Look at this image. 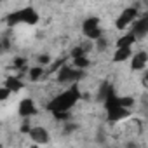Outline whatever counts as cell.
Wrapping results in <instances>:
<instances>
[{
    "instance_id": "obj_1",
    "label": "cell",
    "mask_w": 148,
    "mask_h": 148,
    "mask_svg": "<svg viewBox=\"0 0 148 148\" xmlns=\"http://www.w3.org/2000/svg\"><path fill=\"white\" fill-rule=\"evenodd\" d=\"M82 89L80 84H71L63 89H59L54 96L49 98L45 103V110L51 113V117L58 122H66L71 117V112L75 108L80 99H82Z\"/></svg>"
},
{
    "instance_id": "obj_2",
    "label": "cell",
    "mask_w": 148,
    "mask_h": 148,
    "mask_svg": "<svg viewBox=\"0 0 148 148\" xmlns=\"http://www.w3.org/2000/svg\"><path fill=\"white\" fill-rule=\"evenodd\" d=\"M40 21V14L33 5H23L5 16L7 28H18V26H37Z\"/></svg>"
},
{
    "instance_id": "obj_3",
    "label": "cell",
    "mask_w": 148,
    "mask_h": 148,
    "mask_svg": "<svg viewBox=\"0 0 148 148\" xmlns=\"http://www.w3.org/2000/svg\"><path fill=\"white\" fill-rule=\"evenodd\" d=\"M80 30H82L84 38H86L87 42H91V44L98 42V40H99V38L106 33L98 16H89V18H86V19L82 21Z\"/></svg>"
},
{
    "instance_id": "obj_4",
    "label": "cell",
    "mask_w": 148,
    "mask_h": 148,
    "mask_svg": "<svg viewBox=\"0 0 148 148\" xmlns=\"http://www.w3.org/2000/svg\"><path fill=\"white\" fill-rule=\"evenodd\" d=\"M139 16H141L139 9H138L136 5H129V7H125V9H122V11L119 12V16L115 18L113 26H115V30L125 33V32H129V28L132 26V23H134Z\"/></svg>"
},
{
    "instance_id": "obj_5",
    "label": "cell",
    "mask_w": 148,
    "mask_h": 148,
    "mask_svg": "<svg viewBox=\"0 0 148 148\" xmlns=\"http://www.w3.org/2000/svg\"><path fill=\"white\" fill-rule=\"evenodd\" d=\"M38 105H37V101H35V98H32V96H26V98H23L21 101H19V105H18V115L23 119V120H32L33 117H37L38 115Z\"/></svg>"
},
{
    "instance_id": "obj_6",
    "label": "cell",
    "mask_w": 148,
    "mask_h": 148,
    "mask_svg": "<svg viewBox=\"0 0 148 148\" xmlns=\"http://www.w3.org/2000/svg\"><path fill=\"white\" fill-rule=\"evenodd\" d=\"M28 139L32 141V145H38V146H42V145H47L49 141H51V132H49V129L45 127V125H42V124H32V127H30V131H28Z\"/></svg>"
},
{
    "instance_id": "obj_7",
    "label": "cell",
    "mask_w": 148,
    "mask_h": 148,
    "mask_svg": "<svg viewBox=\"0 0 148 148\" xmlns=\"http://www.w3.org/2000/svg\"><path fill=\"white\" fill-rule=\"evenodd\" d=\"M129 33H132L136 37V40H141L148 35V16L146 14H141L134 23L132 26L129 28Z\"/></svg>"
},
{
    "instance_id": "obj_8",
    "label": "cell",
    "mask_w": 148,
    "mask_h": 148,
    "mask_svg": "<svg viewBox=\"0 0 148 148\" xmlns=\"http://www.w3.org/2000/svg\"><path fill=\"white\" fill-rule=\"evenodd\" d=\"M129 64H131L132 71H145L146 64H148V54H146V51H134V54L129 59Z\"/></svg>"
},
{
    "instance_id": "obj_9",
    "label": "cell",
    "mask_w": 148,
    "mask_h": 148,
    "mask_svg": "<svg viewBox=\"0 0 148 148\" xmlns=\"http://www.w3.org/2000/svg\"><path fill=\"white\" fill-rule=\"evenodd\" d=\"M2 86H4L5 89H9L12 96L18 94L19 91H23V89L26 87V84H25V80L21 79V75H9V77H5V80H4Z\"/></svg>"
},
{
    "instance_id": "obj_10",
    "label": "cell",
    "mask_w": 148,
    "mask_h": 148,
    "mask_svg": "<svg viewBox=\"0 0 148 148\" xmlns=\"http://www.w3.org/2000/svg\"><path fill=\"white\" fill-rule=\"evenodd\" d=\"M136 44H138L136 37H134L132 33L125 32V33H122L120 37L115 38V42H113V49H134Z\"/></svg>"
},
{
    "instance_id": "obj_11",
    "label": "cell",
    "mask_w": 148,
    "mask_h": 148,
    "mask_svg": "<svg viewBox=\"0 0 148 148\" xmlns=\"http://www.w3.org/2000/svg\"><path fill=\"white\" fill-rule=\"evenodd\" d=\"M132 54H134V49H113L112 61L113 63H127Z\"/></svg>"
},
{
    "instance_id": "obj_12",
    "label": "cell",
    "mask_w": 148,
    "mask_h": 148,
    "mask_svg": "<svg viewBox=\"0 0 148 148\" xmlns=\"http://www.w3.org/2000/svg\"><path fill=\"white\" fill-rule=\"evenodd\" d=\"M26 75H28V80H30V82H40L42 79H45V68H42V66H38V64L28 66Z\"/></svg>"
},
{
    "instance_id": "obj_13",
    "label": "cell",
    "mask_w": 148,
    "mask_h": 148,
    "mask_svg": "<svg viewBox=\"0 0 148 148\" xmlns=\"http://www.w3.org/2000/svg\"><path fill=\"white\" fill-rule=\"evenodd\" d=\"M11 91L9 89H5L4 86H0V103H2V101H7V99H11Z\"/></svg>"
},
{
    "instance_id": "obj_14",
    "label": "cell",
    "mask_w": 148,
    "mask_h": 148,
    "mask_svg": "<svg viewBox=\"0 0 148 148\" xmlns=\"http://www.w3.org/2000/svg\"><path fill=\"white\" fill-rule=\"evenodd\" d=\"M5 49H7V45L4 44V40H0V54H4V52H5Z\"/></svg>"
},
{
    "instance_id": "obj_15",
    "label": "cell",
    "mask_w": 148,
    "mask_h": 148,
    "mask_svg": "<svg viewBox=\"0 0 148 148\" xmlns=\"http://www.w3.org/2000/svg\"><path fill=\"white\" fill-rule=\"evenodd\" d=\"M28 148H42V146H38V145H30Z\"/></svg>"
},
{
    "instance_id": "obj_16",
    "label": "cell",
    "mask_w": 148,
    "mask_h": 148,
    "mask_svg": "<svg viewBox=\"0 0 148 148\" xmlns=\"http://www.w3.org/2000/svg\"><path fill=\"white\" fill-rule=\"evenodd\" d=\"M77 148H84V146H77Z\"/></svg>"
}]
</instances>
